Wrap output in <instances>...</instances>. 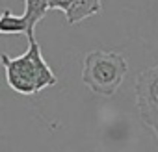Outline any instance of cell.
Segmentation results:
<instances>
[{"instance_id": "obj_1", "label": "cell", "mask_w": 158, "mask_h": 152, "mask_svg": "<svg viewBox=\"0 0 158 152\" xmlns=\"http://www.w3.org/2000/svg\"><path fill=\"white\" fill-rule=\"evenodd\" d=\"M28 43V50L19 58H10L8 54L0 56V63L6 69L8 86L21 95H34L56 84V76L47 65L37 41L32 39Z\"/></svg>"}, {"instance_id": "obj_2", "label": "cell", "mask_w": 158, "mask_h": 152, "mask_svg": "<svg viewBox=\"0 0 158 152\" xmlns=\"http://www.w3.org/2000/svg\"><path fill=\"white\" fill-rule=\"evenodd\" d=\"M127 72V59L119 52L91 50L84 56L82 82L99 97H114L119 91Z\"/></svg>"}, {"instance_id": "obj_3", "label": "cell", "mask_w": 158, "mask_h": 152, "mask_svg": "<svg viewBox=\"0 0 158 152\" xmlns=\"http://www.w3.org/2000/svg\"><path fill=\"white\" fill-rule=\"evenodd\" d=\"M136 104L141 122L154 132L158 128V65L145 69L138 74Z\"/></svg>"}, {"instance_id": "obj_4", "label": "cell", "mask_w": 158, "mask_h": 152, "mask_svg": "<svg viewBox=\"0 0 158 152\" xmlns=\"http://www.w3.org/2000/svg\"><path fill=\"white\" fill-rule=\"evenodd\" d=\"M24 21H26V37L28 41L35 39L34 30L37 22L45 17V13L50 10V0H24Z\"/></svg>"}, {"instance_id": "obj_5", "label": "cell", "mask_w": 158, "mask_h": 152, "mask_svg": "<svg viewBox=\"0 0 158 152\" xmlns=\"http://www.w3.org/2000/svg\"><path fill=\"white\" fill-rule=\"evenodd\" d=\"M102 10V2L101 0H73L71 8L67 10L65 17L69 24H76V22H82L84 19L101 13Z\"/></svg>"}, {"instance_id": "obj_6", "label": "cell", "mask_w": 158, "mask_h": 152, "mask_svg": "<svg viewBox=\"0 0 158 152\" xmlns=\"http://www.w3.org/2000/svg\"><path fill=\"white\" fill-rule=\"evenodd\" d=\"M0 34H26V21L23 15H13L4 10L0 15Z\"/></svg>"}, {"instance_id": "obj_7", "label": "cell", "mask_w": 158, "mask_h": 152, "mask_svg": "<svg viewBox=\"0 0 158 152\" xmlns=\"http://www.w3.org/2000/svg\"><path fill=\"white\" fill-rule=\"evenodd\" d=\"M71 4H73V0H50V10H61L63 13H67Z\"/></svg>"}, {"instance_id": "obj_8", "label": "cell", "mask_w": 158, "mask_h": 152, "mask_svg": "<svg viewBox=\"0 0 158 152\" xmlns=\"http://www.w3.org/2000/svg\"><path fill=\"white\" fill-rule=\"evenodd\" d=\"M154 135H156V139H158V128H156V130H154Z\"/></svg>"}]
</instances>
